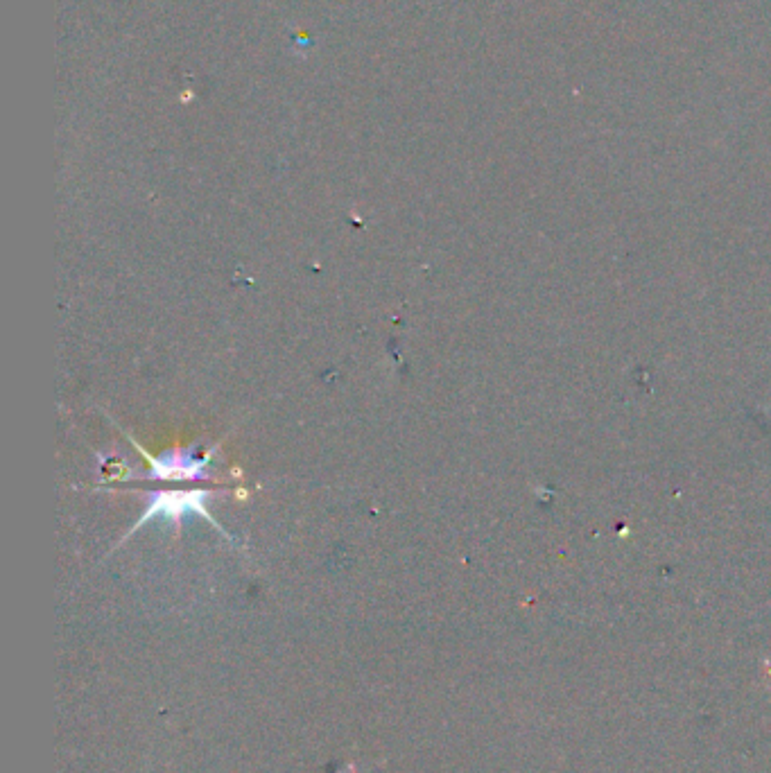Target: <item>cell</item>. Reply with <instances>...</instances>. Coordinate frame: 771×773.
Here are the masks:
<instances>
[{"instance_id": "1", "label": "cell", "mask_w": 771, "mask_h": 773, "mask_svg": "<svg viewBox=\"0 0 771 773\" xmlns=\"http://www.w3.org/2000/svg\"><path fill=\"white\" fill-rule=\"evenodd\" d=\"M204 500H206V493H202V491L159 493V498L152 502V507L147 509V514L143 516V523L154 516H172V518H179L184 514L209 516L204 509Z\"/></svg>"}, {"instance_id": "2", "label": "cell", "mask_w": 771, "mask_h": 773, "mask_svg": "<svg viewBox=\"0 0 771 773\" xmlns=\"http://www.w3.org/2000/svg\"><path fill=\"white\" fill-rule=\"evenodd\" d=\"M209 459H152L154 473L163 480H190L197 473H202Z\"/></svg>"}]
</instances>
